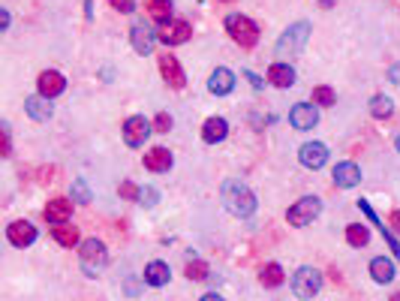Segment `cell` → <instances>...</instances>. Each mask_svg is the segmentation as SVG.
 <instances>
[{"mask_svg": "<svg viewBox=\"0 0 400 301\" xmlns=\"http://www.w3.org/2000/svg\"><path fill=\"white\" fill-rule=\"evenodd\" d=\"M394 145H397V150H400V136H397V142H394Z\"/></svg>", "mask_w": 400, "mask_h": 301, "instance_id": "cell-42", "label": "cell"}, {"mask_svg": "<svg viewBox=\"0 0 400 301\" xmlns=\"http://www.w3.org/2000/svg\"><path fill=\"white\" fill-rule=\"evenodd\" d=\"M388 79L394 81V85H400V64H394V66L388 70Z\"/></svg>", "mask_w": 400, "mask_h": 301, "instance_id": "cell-38", "label": "cell"}, {"mask_svg": "<svg viewBox=\"0 0 400 301\" xmlns=\"http://www.w3.org/2000/svg\"><path fill=\"white\" fill-rule=\"evenodd\" d=\"M199 301H226V298H223V295H217V292H208V295H202Z\"/></svg>", "mask_w": 400, "mask_h": 301, "instance_id": "cell-39", "label": "cell"}, {"mask_svg": "<svg viewBox=\"0 0 400 301\" xmlns=\"http://www.w3.org/2000/svg\"><path fill=\"white\" fill-rule=\"evenodd\" d=\"M63 88H66V79L57 70H46V72H39V79H37V90L43 94L46 99H54V97H61L63 94Z\"/></svg>", "mask_w": 400, "mask_h": 301, "instance_id": "cell-9", "label": "cell"}, {"mask_svg": "<svg viewBox=\"0 0 400 301\" xmlns=\"http://www.w3.org/2000/svg\"><path fill=\"white\" fill-rule=\"evenodd\" d=\"M220 196H223L226 211L235 214V217H250L256 211L253 190H250L247 184H241V181H226V184H223V190H220Z\"/></svg>", "mask_w": 400, "mask_h": 301, "instance_id": "cell-1", "label": "cell"}, {"mask_svg": "<svg viewBox=\"0 0 400 301\" xmlns=\"http://www.w3.org/2000/svg\"><path fill=\"white\" fill-rule=\"evenodd\" d=\"M298 160H301L307 169H322L325 160H328V148L322 142H304L301 150H298Z\"/></svg>", "mask_w": 400, "mask_h": 301, "instance_id": "cell-11", "label": "cell"}, {"mask_svg": "<svg viewBox=\"0 0 400 301\" xmlns=\"http://www.w3.org/2000/svg\"><path fill=\"white\" fill-rule=\"evenodd\" d=\"M208 90L217 97H226L235 90V72L226 70V66H217V70L211 72V79H208Z\"/></svg>", "mask_w": 400, "mask_h": 301, "instance_id": "cell-14", "label": "cell"}, {"mask_svg": "<svg viewBox=\"0 0 400 301\" xmlns=\"http://www.w3.org/2000/svg\"><path fill=\"white\" fill-rule=\"evenodd\" d=\"M313 103H316V106H334V90L325 88V85L313 88Z\"/></svg>", "mask_w": 400, "mask_h": 301, "instance_id": "cell-30", "label": "cell"}, {"mask_svg": "<svg viewBox=\"0 0 400 301\" xmlns=\"http://www.w3.org/2000/svg\"><path fill=\"white\" fill-rule=\"evenodd\" d=\"M307 39H310V24H307V21H295L292 28H286V30H283V37L277 39V55L280 57L301 55V48L307 46Z\"/></svg>", "mask_w": 400, "mask_h": 301, "instance_id": "cell-4", "label": "cell"}, {"mask_svg": "<svg viewBox=\"0 0 400 301\" xmlns=\"http://www.w3.org/2000/svg\"><path fill=\"white\" fill-rule=\"evenodd\" d=\"M226 30L241 48H253L259 43V28H256V21L247 19V15H241V12L226 15Z\"/></svg>", "mask_w": 400, "mask_h": 301, "instance_id": "cell-2", "label": "cell"}, {"mask_svg": "<svg viewBox=\"0 0 400 301\" xmlns=\"http://www.w3.org/2000/svg\"><path fill=\"white\" fill-rule=\"evenodd\" d=\"M154 130L157 133H169L172 130V118H169V115H166V112L157 115V118H154Z\"/></svg>", "mask_w": 400, "mask_h": 301, "instance_id": "cell-34", "label": "cell"}, {"mask_svg": "<svg viewBox=\"0 0 400 301\" xmlns=\"http://www.w3.org/2000/svg\"><path fill=\"white\" fill-rule=\"evenodd\" d=\"M319 289H322V274L310 269V265H301L295 274H292V292L298 298H313V295H319Z\"/></svg>", "mask_w": 400, "mask_h": 301, "instance_id": "cell-6", "label": "cell"}, {"mask_svg": "<svg viewBox=\"0 0 400 301\" xmlns=\"http://www.w3.org/2000/svg\"><path fill=\"white\" fill-rule=\"evenodd\" d=\"M169 278H172L169 265L160 262V259H154V262L145 265V283H148V287H166Z\"/></svg>", "mask_w": 400, "mask_h": 301, "instance_id": "cell-21", "label": "cell"}, {"mask_svg": "<svg viewBox=\"0 0 400 301\" xmlns=\"http://www.w3.org/2000/svg\"><path fill=\"white\" fill-rule=\"evenodd\" d=\"M24 112H28L33 121H48L54 108H52V103H48L43 94H37V97H28V99H24Z\"/></svg>", "mask_w": 400, "mask_h": 301, "instance_id": "cell-20", "label": "cell"}, {"mask_svg": "<svg viewBox=\"0 0 400 301\" xmlns=\"http://www.w3.org/2000/svg\"><path fill=\"white\" fill-rule=\"evenodd\" d=\"M145 169L148 172H169L172 169V150L166 148H151L145 154Z\"/></svg>", "mask_w": 400, "mask_h": 301, "instance_id": "cell-19", "label": "cell"}, {"mask_svg": "<svg viewBox=\"0 0 400 301\" xmlns=\"http://www.w3.org/2000/svg\"><path fill=\"white\" fill-rule=\"evenodd\" d=\"M52 238H54L61 247H76L79 241H81V238H79V229H76V226H70V223L54 226V229H52Z\"/></svg>", "mask_w": 400, "mask_h": 301, "instance_id": "cell-25", "label": "cell"}, {"mask_svg": "<svg viewBox=\"0 0 400 301\" xmlns=\"http://www.w3.org/2000/svg\"><path fill=\"white\" fill-rule=\"evenodd\" d=\"M130 39H132V48H136L139 55H151L154 52V43H157V33L148 28V24H132L130 28Z\"/></svg>", "mask_w": 400, "mask_h": 301, "instance_id": "cell-15", "label": "cell"}, {"mask_svg": "<svg viewBox=\"0 0 400 301\" xmlns=\"http://www.w3.org/2000/svg\"><path fill=\"white\" fill-rule=\"evenodd\" d=\"M334 184L337 187H355V184H361V169H358L355 163H337L334 166Z\"/></svg>", "mask_w": 400, "mask_h": 301, "instance_id": "cell-18", "label": "cell"}, {"mask_svg": "<svg viewBox=\"0 0 400 301\" xmlns=\"http://www.w3.org/2000/svg\"><path fill=\"white\" fill-rule=\"evenodd\" d=\"M370 115H373V118H379V121L391 118V115H394V99L386 97V94H377L370 99Z\"/></svg>", "mask_w": 400, "mask_h": 301, "instance_id": "cell-26", "label": "cell"}, {"mask_svg": "<svg viewBox=\"0 0 400 301\" xmlns=\"http://www.w3.org/2000/svg\"><path fill=\"white\" fill-rule=\"evenodd\" d=\"M70 217H72V202H70V199H63V196L48 199V205H46V220L48 223L61 226V223H70Z\"/></svg>", "mask_w": 400, "mask_h": 301, "instance_id": "cell-16", "label": "cell"}, {"mask_svg": "<svg viewBox=\"0 0 400 301\" xmlns=\"http://www.w3.org/2000/svg\"><path fill=\"white\" fill-rule=\"evenodd\" d=\"M268 81H271L274 88H292L295 85V70L289 64H271Z\"/></svg>", "mask_w": 400, "mask_h": 301, "instance_id": "cell-22", "label": "cell"}, {"mask_svg": "<svg viewBox=\"0 0 400 301\" xmlns=\"http://www.w3.org/2000/svg\"><path fill=\"white\" fill-rule=\"evenodd\" d=\"M139 193H141V190L136 187V184H130V181L121 184V196H123V199H139Z\"/></svg>", "mask_w": 400, "mask_h": 301, "instance_id": "cell-35", "label": "cell"}, {"mask_svg": "<svg viewBox=\"0 0 400 301\" xmlns=\"http://www.w3.org/2000/svg\"><path fill=\"white\" fill-rule=\"evenodd\" d=\"M190 37H193V28H190L187 21H181V19L178 21H169L160 33H157V39L166 43V46H184Z\"/></svg>", "mask_w": 400, "mask_h": 301, "instance_id": "cell-8", "label": "cell"}, {"mask_svg": "<svg viewBox=\"0 0 400 301\" xmlns=\"http://www.w3.org/2000/svg\"><path fill=\"white\" fill-rule=\"evenodd\" d=\"M6 238H10L12 247H30L33 241H37V226L28 223V220H15V223H10V229H6Z\"/></svg>", "mask_w": 400, "mask_h": 301, "instance_id": "cell-10", "label": "cell"}, {"mask_svg": "<svg viewBox=\"0 0 400 301\" xmlns=\"http://www.w3.org/2000/svg\"><path fill=\"white\" fill-rule=\"evenodd\" d=\"M370 278L377 283H391V280H394V262L386 259V256H377L370 262Z\"/></svg>", "mask_w": 400, "mask_h": 301, "instance_id": "cell-24", "label": "cell"}, {"mask_svg": "<svg viewBox=\"0 0 400 301\" xmlns=\"http://www.w3.org/2000/svg\"><path fill=\"white\" fill-rule=\"evenodd\" d=\"M289 124H292L295 130H313L316 124H319V112H316V106H310V103H298V106H292V112H289Z\"/></svg>", "mask_w": 400, "mask_h": 301, "instance_id": "cell-12", "label": "cell"}, {"mask_svg": "<svg viewBox=\"0 0 400 301\" xmlns=\"http://www.w3.org/2000/svg\"><path fill=\"white\" fill-rule=\"evenodd\" d=\"M112 6L118 12H132V10H136V6H132V0H112Z\"/></svg>", "mask_w": 400, "mask_h": 301, "instance_id": "cell-37", "label": "cell"}, {"mask_svg": "<svg viewBox=\"0 0 400 301\" xmlns=\"http://www.w3.org/2000/svg\"><path fill=\"white\" fill-rule=\"evenodd\" d=\"M229 133V124L226 118H208L205 127H202V139L208 142V145H217V142H223Z\"/></svg>", "mask_w": 400, "mask_h": 301, "instance_id": "cell-23", "label": "cell"}, {"mask_svg": "<svg viewBox=\"0 0 400 301\" xmlns=\"http://www.w3.org/2000/svg\"><path fill=\"white\" fill-rule=\"evenodd\" d=\"M3 157H10L12 154V139H10V124H3Z\"/></svg>", "mask_w": 400, "mask_h": 301, "instance_id": "cell-36", "label": "cell"}, {"mask_svg": "<svg viewBox=\"0 0 400 301\" xmlns=\"http://www.w3.org/2000/svg\"><path fill=\"white\" fill-rule=\"evenodd\" d=\"M72 196H76V202H81V205H85V202H90V190H88V184L85 181H72Z\"/></svg>", "mask_w": 400, "mask_h": 301, "instance_id": "cell-32", "label": "cell"}, {"mask_svg": "<svg viewBox=\"0 0 400 301\" xmlns=\"http://www.w3.org/2000/svg\"><path fill=\"white\" fill-rule=\"evenodd\" d=\"M391 301H400V292H394V295H391Z\"/></svg>", "mask_w": 400, "mask_h": 301, "instance_id": "cell-41", "label": "cell"}, {"mask_svg": "<svg viewBox=\"0 0 400 301\" xmlns=\"http://www.w3.org/2000/svg\"><path fill=\"white\" fill-rule=\"evenodd\" d=\"M151 130H154V124L145 118V115H132V118L123 121V142H127L130 148H139V145H145V139L151 136Z\"/></svg>", "mask_w": 400, "mask_h": 301, "instance_id": "cell-7", "label": "cell"}, {"mask_svg": "<svg viewBox=\"0 0 400 301\" xmlns=\"http://www.w3.org/2000/svg\"><path fill=\"white\" fill-rule=\"evenodd\" d=\"M160 72H163L166 85H172V88L187 85V75H184V70H181V64H178L174 55H160Z\"/></svg>", "mask_w": 400, "mask_h": 301, "instance_id": "cell-13", "label": "cell"}, {"mask_svg": "<svg viewBox=\"0 0 400 301\" xmlns=\"http://www.w3.org/2000/svg\"><path fill=\"white\" fill-rule=\"evenodd\" d=\"M358 208H361V211H364V214H368V217H370V223H377V229L382 232V238H386V241H388L391 253H394V256L400 259V241H397L394 235H391V229H388V226H386V223H382V220H379V217H377V211H373V208H370V202H368V199H361V202H358Z\"/></svg>", "mask_w": 400, "mask_h": 301, "instance_id": "cell-17", "label": "cell"}, {"mask_svg": "<svg viewBox=\"0 0 400 301\" xmlns=\"http://www.w3.org/2000/svg\"><path fill=\"white\" fill-rule=\"evenodd\" d=\"M319 214H322V202H319V199H316V196H304V199H298V202L286 211V220H289V226L301 229V226H310Z\"/></svg>", "mask_w": 400, "mask_h": 301, "instance_id": "cell-5", "label": "cell"}, {"mask_svg": "<svg viewBox=\"0 0 400 301\" xmlns=\"http://www.w3.org/2000/svg\"><path fill=\"white\" fill-rule=\"evenodd\" d=\"M346 241L352 247H368V241H370V229L364 223H355V226H349L346 229Z\"/></svg>", "mask_w": 400, "mask_h": 301, "instance_id": "cell-29", "label": "cell"}, {"mask_svg": "<svg viewBox=\"0 0 400 301\" xmlns=\"http://www.w3.org/2000/svg\"><path fill=\"white\" fill-rule=\"evenodd\" d=\"M187 278H190V280H205V278H208V265L199 262V259H196V262H190V265H187Z\"/></svg>", "mask_w": 400, "mask_h": 301, "instance_id": "cell-31", "label": "cell"}, {"mask_svg": "<svg viewBox=\"0 0 400 301\" xmlns=\"http://www.w3.org/2000/svg\"><path fill=\"white\" fill-rule=\"evenodd\" d=\"M157 196H160V193H157L154 187H145V190L139 193V202H141V205H148V208H154V205H157Z\"/></svg>", "mask_w": 400, "mask_h": 301, "instance_id": "cell-33", "label": "cell"}, {"mask_svg": "<svg viewBox=\"0 0 400 301\" xmlns=\"http://www.w3.org/2000/svg\"><path fill=\"white\" fill-rule=\"evenodd\" d=\"M145 10H148V15H151L154 21H160V24L172 21V3H169V0H148Z\"/></svg>", "mask_w": 400, "mask_h": 301, "instance_id": "cell-27", "label": "cell"}, {"mask_svg": "<svg viewBox=\"0 0 400 301\" xmlns=\"http://www.w3.org/2000/svg\"><path fill=\"white\" fill-rule=\"evenodd\" d=\"M79 259H81V271H85L88 278H97V274L108 265V250H106L103 241L88 238L85 244L79 247Z\"/></svg>", "mask_w": 400, "mask_h": 301, "instance_id": "cell-3", "label": "cell"}, {"mask_svg": "<svg viewBox=\"0 0 400 301\" xmlns=\"http://www.w3.org/2000/svg\"><path fill=\"white\" fill-rule=\"evenodd\" d=\"M391 223H394V229H397V235H400V211L391 214Z\"/></svg>", "mask_w": 400, "mask_h": 301, "instance_id": "cell-40", "label": "cell"}, {"mask_svg": "<svg viewBox=\"0 0 400 301\" xmlns=\"http://www.w3.org/2000/svg\"><path fill=\"white\" fill-rule=\"evenodd\" d=\"M283 280H286V274H283V269H280L277 262H268L259 271V283H262V287H268V289H277Z\"/></svg>", "mask_w": 400, "mask_h": 301, "instance_id": "cell-28", "label": "cell"}]
</instances>
